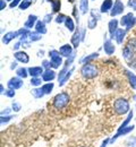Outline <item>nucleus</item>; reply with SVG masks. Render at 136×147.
I'll return each mask as SVG.
<instances>
[{
  "instance_id": "1",
  "label": "nucleus",
  "mask_w": 136,
  "mask_h": 147,
  "mask_svg": "<svg viewBox=\"0 0 136 147\" xmlns=\"http://www.w3.org/2000/svg\"><path fill=\"white\" fill-rule=\"evenodd\" d=\"M70 101V96L68 95V93L66 92H61L57 94L55 97H53V101H52V105L55 107V109L57 110H62L65 109L68 103Z\"/></svg>"
},
{
  "instance_id": "2",
  "label": "nucleus",
  "mask_w": 136,
  "mask_h": 147,
  "mask_svg": "<svg viewBox=\"0 0 136 147\" xmlns=\"http://www.w3.org/2000/svg\"><path fill=\"white\" fill-rule=\"evenodd\" d=\"M81 74L86 79H92L99 75V69L93 63H85L81 68Z\"/></svg>"
},
{
  "instance_id": "3",
  "label": "nucleus",
  "mask_w": 136,
  "mask_h": 147,
  "mask_svg": "<svg viewBox=\"0 0 136 147\" xmlns=\"http://www.w3.org/2000/svg\"><path fill=\"white\" fill-rule=\"evenodd\" d=\"M114 111L118 115L129 113V102L126 98H118L114 103Z\"/></svg>"
},
{
  "instance_id": "4",
  "label": "nucleus",
  "mask_w": 136,
  "mask_h": 147,
  "mask_svg": "<svg viewBox=\"0 0 136 147\" xmlns=\"http://www.w3.org/2000/svg\"><path fill=\"white\" fill-rule=\"evenodd\" d=\"M120 24H121V26L126 27L127 30H132L136 24V17L132 13L126 14L125 16H122V18L120 19Z\"/></svg>"
},
{
  "instance_id": "5",
  "label": "nucleus",
  "mask_w": 136,
  "mask_h": 147,
  "mask_svg": "<svg viewBox=\"0 0 136 147\" xmlns=\"http://www.w3.org/2000/svg\"><path fill=\"white\" fill-rule=\"evenodd\" d=\"M50 61L52 62V68H59L62 63V55L57 50H51L49 52Z\"/></svg>"
},
{
  "instance_id": "6",
  "label": "nucleus",
  "mask_w": 136,
  "mask_h": 147,
  "mask_svg": "<svg viewBox=\"0 0 136 147\" xmlns=\"http://www.w3.org/2000/svg\"><path fill=\"white\" fill-rule=\"evenodd\" d=\"M124 9H125L124 3L120 0H117L116 2L114 3V7H112V9L110 11V16L111 17H115V16H118V15L122 14L124 13Z\"/></svg>"
},
{
  "instance_id": "7",
  "label": "nucleus",
  "mask_w": 136,
  "mask_h": 147,
  "mask_svg": "<svg viewBox=\"0 0 136 147\" xmlns=\"http://www.w3.org/2000/svg\"><path fill=\"white\" fill-rule=\"evenodd\" d=\"M23 84L24 83H23V79L20 77H13L7 83V85H8V87L10 90H18L23 86Z\"/></svg>"
},
{
  "instance_id": "8",
  "label": "nucleus",
  "mask_w": 136,
  "mask_h": 147,
  "mask_svg": "<svg viewBox=\"0 0 136 147\" xmlns=\"http://www.w3.org/2000/svg\"><path fill=\"white\" fill-rule=\"evenodd\" d=\"M103 50L108 55H111L116 51V47L114 45V43L111 42V40L106 38L104 40V44H103Z\"/></svg>"
},
{
  "instance_id": "9",
  "label": "nucleus",
  "mask_w": 136,
  "mask_h": 147,
  "mask_svg": "<svg viewBox=\"0 0 136 147\" xmlns=\"http://www.w3.org/2000/svg\"><path fill=\"white\" fill-rule=\"evenodd\" d=\"M134 128H135L134 126H127L126 128L119 129V130L117 131V134H116V135H115V136H114V137H112V139H111L110 142H111V143H114V142L116 140L117 138H119L120 136H125V135H127V134H129L131 131H133V130H134Z\"/></svg>"
},
{
  "instance_id": "10",
  "label": "nucleus",
  "mask_w": 136,
  "mask_h": 147,
  "mask_svg": "<svg viewBox=\"0 0 136 147\" xmlns=\"http://www.w3.org/2000/svg\"><path fill=\"white\" fill-rule=\"evenodd\" d=\"M73 48L70 44H64L62 47H60L59 49V52L62 57H66V58H69L70 55H73Z\"/></svg>"
},
{
  "instance_id": "11",
  "label": "nucleus",
  "mask_w": 136,
  "mask_h": 147,
  "mask_svg": "<svg viewBox=\"0 0 136 147\" xmlns=\"http://www.w3.org/2000/svg\"><path fill=\"white\" fill-rule=\"evenodd\" d=\"M108 28H109V34H110V38H115V34H116L117 30H118V20L117 19H111L108 24Z\"/></svg>"
},
{
  "instance_id": "12",
  "label": "nucleus",
  "mask_w": 136,
  "mask_h": 147,
  "mask_svg": "<svg viewBox=\"0 0 136 147\" xmlns=\"http://www.w3.org/2000/svg\"><path fill=\"white\" fill-rule=\"evenodd\" d=\"M14 57H15V59L17 61L23 62V63H27L30 61V57H28V55L26 52H24V51H17V52H15Z\"/></svg>"
},
{
  "instance_id": "13",
  "label": "nucleus",
  "mask_w": 136,
  "mask_h": 147,
  "mask_svg": "<svg viewBox=\"0 0 136 147\" xmlns=\"http://www.w3.org/2000/svg\"><path fill=\"white\" fill-rule=\"evenodd\" d=\"M56 71L55 70H52V69H47L43 75H42V79L44 80V82H52L55 78H56Z\"/></svg>"
},
{
  "instance_id": "14",
  "label": "nucleus",
  "mask_w": 136,
  "mask_h": 147,
  "mask_svg": "<svg viewBox=\"0 0 136 147\" xmlns=\"http://www.w3.org/2000/svg\"><path fill=\"white\" fill-rule=\"evenodd\" d=\"M43 67H41V66H37V67H30L28 68V74H30V76H32V77H40V76H42L43 75Z\"/></svg>"
},
{
  "instance_id": "15",
  "label": "nucleus",
  "mask_w": 136,
  "mask_h": 147,
  "mask_svg": "<svg viewBox=\"0 0 136 147\" xmlns=\"http://www.w3.org/2000/svg\"><path fill=\"white\" fill-rule=\"evenodd\" d=\"M125 73H126V76H127V78H128L129 85L132 86V88H133V90H135L136 91V75L133 73V71L128 70V69H126V70H125Z\"/></svg>"
},
{
  "instance_id": "16",
  "label": "nucleus",
  "mask_w": 136,
  "mask_h": 147,
  "mask_svg": "<svg viewBox=\"0 0 136 147\" xmlns=\"http://www.w3.org/2000/svg\"><path fill=\"white\" fill-rule=\"evenodd\" d=\"M122 55H124V59H125L128 63H131V62L133 61V59H134V52H133L128 47H125V48H124V50H122Z\"/></svg>"
},
{
  "instance_id": "17",
  "label": "nucleus",
  "mask_w": 136,
  "mask_h": 147,
  "mask_svg": "<svg viewBox=\"0 0 136 147\" xmlns=\"http://www.w3.org/2000/svg\"><path fill=\"white\" fill-rule=\"evenodd\" d=\"M114 7V2L112 0H103L102 5H101V8H100V11L101 13H108L109 10H111Z\"/></svg>"
},
{
  "instance_id": "18",
  "label": "nucleus",
  "mask_w": 136,
  "mask_h": 147,
  "mask_svg": "<svg viewBox=\"0 0 136 147\" xmlns=\"http://www.w3.org/2000/svg\"><path fill=\"white\" fill-rule=\"evenodd\" d=\"M18 35H20L18 31H16V32H8V33H6V34L2 36V42H3L5 44H8L12 40H14L15 37H17Z\"/></svg>"
},
{
  "instance_id": "19",
  "label": "nucleus",
  "mask_w": 136,
  "mask_h": 147,
  "mask_svg": "<svg viewBox=\"0 0 136 147\" xmlns=\"http://www.w3.org/2000/svg\"><path fill=\"white\" fill-rule=\"evenodd\" d=\"M37 22H38V17H37L35 15H30L28 18H27V20L25 22L24 26H25V28H32V27H35Z\"/></svg>"
},
{
  "instance_id": "20",
  "label": "nucleus",
  "mask_w": 136,
  "mask_h": 147,
  "mask_svg": "<svg viewBox=\"0 0 136 147\" xmlns=\"http://www.w3.org/2000/svg\"><path fill=\"white\" fill-rule=\"evenodd\" d=\"M125 35H126V31L125 30H122V28H118L117 30L116 34H115V40L117 41L118 44L122 43V41L125 38Z\"/></svg>"
},
{
  "instance_id": "21",
  "label": "nucleus",
  "mask_w": 136,
  "mask_h": 147,
  "mask_svg": "<svg viewBox=\"0 0 136 147\" xmlns=\"http://www.w3.org/2000/svg\"><path fill=\"white\" fill-rule=\"evenodd\" d=\"M82 41V36H81V33L79 31H75L74 34H73V37H72V44L74 45L75 49H77L78 45H79V42Z\"/></svg>"
},
{
  "instance_id": "22",
  "label": "nucleus",
  "mask_w": 136,
  "mask_h": 147,
  "mask_svg": "<svg viewBox=\"0 0 136 147\" xmlns=\"http://www.w3.org/2000/svg\"><path fill=\"white\" fill-rule=\"evenodd\" d=\"M35 32H38L40 34H45L47 33V28H45V23L43 20H38L35 24Z\"/></svg>"
},
{
  "instance_id": "23",
  "label": "nucleus",
  "mask_w": 136,
  "mask_h": 147,
  "mask_svg": "<svg viewBox=\"0 0 136 147\" xmlns=\"http://www.w3.org/2000/svg\"><path fill=\"white\" fill-rule=\"evenodd\" d=\"M79 10L82 15H85L89 11V0H79Z\"/></svg>"
},
{
  "instance_id": "24",
  "label": "nucleus",
  "mask_w": 136,
  "mask_h": 147,
  "mask_svg": "<svg viewBox=\"0 0 136 147\" xmlns=\"http://www.w3.org/2000/svg\"><path fill=\"white\" fill-rule=\"evenodd\" d=\"M133 117H134V113H133V111H129V113H128V115H127V118L125 119V121L120 125V127L118 128V130L119 129H122V128H126L127 126H128V123L132 121V119H133Z\"/></svg>"
},
{
  "instance_id": "25",
  "label": "nucleus",
  "mask_w": 136,
  "mask_h": 147,
  "mask_svg": "<svg viewBox=\"0 0 136 147\" xmlns=\"http://www.w3.org/2000/svg\"><path fill=\"white\" fill-rule=\"evenodd\" d=\"M65 25H66V27L68 28V31H70V32H75V24H74V22H73V18L72 17H67L66 20H65Z\"/></svg>"
},
{
  "instance_id": "26",
  "label": "nucleus",
  "mask_w": 136,
  "mask_h": 147,
  "mask_svg": "<svg viewBox=\"0 0 136 147\" xmlns=\"http://www.w3.org/2000/svg\"><path fill=\"white\" fill-rule=\"evenodd\" d=\"M16 75H17V77H20V78H26L30 74H28V69H26V68H24V67H20L18 68L17 70H16Z\"/></svg>"
},
{
  "instance_id": "27",
  "label": "nucleus",
  "mask_w": 136,
  "mask_h": 147,
  "mask_svg": "<svg viewBox=\"0 0 136 147\" xmlns=\"http://www.w3.org/2000/svg\"><path fill=\"white\" fill-rule=\"evenodd\" d=\"M53 83H47V84H44V85H42L41 86V88H42V91L44 94H50V93L52 92V90H53Z\"/></svg>"
},
{
  "instance_id": "28",
  "label": "nucleus",
  "mask_w": 136,
  "mask_h": 147,
  "mask_svg": "<svg viewBox=\"0 0 136 147\" xmlns=\"http://www.w3.org/2000/svg\"><path fill=\"white\" fill-rule=\"evenodd\" d=\"M97 55H99V53H91L90 55L84 57V58L81 60V62H82L83 65H85V63H90L92 60H94L95 58H97Z\"/></svg>"
},
{
  "instance_id": "29",
  "label": "nucleus",
  "mask_w": 136,
  "mask_h": 147,
  "mask_svg": "<svg viewBox=\"0 0 136 147\" xmlns=\"http://www.w3.org/2000/svg\"><path fill=\"white\" fill-rule=\"evenodd\" d=\"M126 47H128L134 53H136V37L129 38L128 42H127V44H126Z\"/></svg>"
},
{
  "instance_id": "30",
  "label": "nucleus",
  "mask_w": 136,
  "mask_h": 147,
  "mask_svg": "<svg viewBox=\"0 0 136 147\" xmlns=\"http://www.w3.org/2000/svg\"><path fill=\"white\" fill-rule=\"evenodd\" d=\"M41 35H42V34H40L38 32H30V34H28V40H30V42L39 41V40H41Z\"/></svg>"
},
{
  "instance_id": "31",
  "label": "nucleus",
  "mask_w": 136,
  "mask_h": 147,
  "mask_svg": "<svg viewBox=\"0 0 136 147\" xmlns=\"http://www.w3.org/2000/svg\"><path fill=\"white\" fill-rule=\"evenodd\" d=\"M31 94H32L35 98H41V97H43V96L45 95V94L43 93V91H42L41 87H40V88H34V90H32Z\"/></svg>"
},
{
  "instance_id": "32",
  "label": "nucleus",
  "mask_w": 136,
  "mask_h": 147,
  "mask_svg": "<svg viewBox=\"0 0 136 147\" xmlns=\"http://www.w3.org/2000/svg\"><path fill=\"white\" fill-rule=\"evenodd\" d=\"M51 6H52V11L53 13H58L60 10V6H61L60 0H52L51 1Z\"/></svg>"
},
{
  "instance_id": "33",
  "label": "nucleus",
  "mask_w": 136,
  "mask_h": 147,
  "mask_svg": "<svg viewBox=\"0 0 136 147\" xmlns=\"http://www.w3.org/2000/svg\"><path fill=\"white\" fill-rule=\"evenodd\" d=\"M97 24V19L95 17H93V16H91L89 18V22H87V27L91 28V30H93V28H95Z\"/></svg>"
},
{
  "instance_id": "34",
  "label": "nucleus",
  "mask_w": 136,
  "mask_h": 147,
  "mask_svg": "<svg viewBox=\"0 0 136 147\" xmlns=\"http://www.w3.org/2000/svg\"><path fill=\"white\" fill-rule=\"evenodd\" d=\"M73 71H74V67H73L72 69H69V70H68V73L65 75V77H64V78L60 80L59 86H64V85H65V83H66V82L69 79V77H70V75H72V73H73Z\"/></svg>"
},
{
  "instance_id": "35",
  "label": "nucleus",
  "mask_w": 136,
  "mask_h": 147,
  "mask_svg": "<svg viewBox=\"0 0 136 147\" xmlns=\"http://www.w3.org/2000/svg\"><path fill=\"white\" fill-rule=\"evenodd\" d=\"M42 80L43 79H41L40 77H32L31 85L32 86H35V87H39V86H41V84H42Z\"/></svg>"
},
{
  "instance_id": "36",
  "label": "nucleus",
  "mask_w": 136,
  "mask_h": 147,
  "mask_svg": "<svg viewBox=\"0 0 136 147\" xmlns=\"http://www.w3.org/2000/svg\"><path fill=\"white\" fill-rule=\"evenodd\" d=\"M31 5H32V1H31V0H23L20 3V8L22 10H25V9H27Z\"/></svg>"
},
{
  "instance_id": "37",
  "label": "nucleus",
  "mask_w": 136,
  "mask_h": 147,
  "mask_svg": "<svg viewBox=\"0 0 136 147\" xmlns=\"http://www.w3.org/2000/svg\"><path fill=\"white\" fill-rule=\"evenodd\" d=\"M127 147H136V137H129L126 142Z\"/></svg>"
},
{
  "instance_id": "38",
  "label": "nucleus",
  "mask_w": 136,
  "mask_h": 147,
  "mask_svg": "<svg viewBox=\"0 0 136 147\" xmlns=\"http://www.w3.org/2000/svg\"><path fill=\"white\" fill-rule=\"evenodd\" d=\"M67 18V16H65L64 14H59L58 16L56 17V23L58 24H61V23H65V20Z\"/></svg>"
},
{
  "instance_id": "39",
  "label": "nucleus",
  "mask_w": 136,
  "mask_h": 147,
  "mask_svg": "<svg viewBox=\"0 0 136 147\" xmlns=\"http://www.w3.org/2000/svg\"><path fill=\"white\" fill-rule=\"evenodd\" d=\"M42 67H44V68H47V69H50V68L52 67V62L49 61V60H43V62H42Z\"/></svg>"
},
{
  "instance_id": "40",
  "label": "nucleus",
  "mask_w": 136,
  "mask_h": 147,
  "mask_svg": "<svg viewBox=\"0 0 136 147\" xmlns=\"http://www.w3.org/2000/svg\"><path fill=\"white\" fill-rule=\"evenodd\" d=\"M15 94H16V93H15V90H10V88H9V90H7V91L5 92L3 95H6L7 97H14Z\"/></svg>"
},
{
  "instance_id": "41",
  "label": "nucleus",
  "mask_w": 136,
  "mask_h": 147,
  "mask_svg": "<svg viewBox=\"0 0 136 147\" xmlns=\"http://www.w3.org/2000/svg\"><path fill=\"white\" fill-rule=\"evenodd\" d=\"M12 108H13V111H15V112H20V109H22L20 104V103H17V102H14L13 105H12Z\"/></svg>"
},
{
  "instance_id": "42",
  "label": "nucleus",
  "mask_w": 136,
  "mask_h": 147,
  "mask_svg": "<svg viewBox=\"0 0 136 147\" xmlns=\"http://www.w3.org/2000/svg\"><path fill=\"white\" fill-rule=\"evenodd\" d=\"M127 5H128V7L132 8L133 10H136V0H128Z\"/></svg>"
},
{
  "instance_id": "43",
  "label": "nucleus",
  "mask_w": 136,
  "mask_h": 147,
  "mask_svg": "<svg viewBox=\"0 0 136 147\" xmlns=\"http://www.w3.org/2000/svg\"><path fill=\"white\" fill-rule=\"evenodd\" d=\"M22 2V0H13L12 2H10V5H9V7L10 8H15V7H17V6H20V3Z\"/></svg>"
},
{
  "instance_id": "44",
  "label": "nucleus",
  "mask_w": 136,
  "mask_h": 147,
  "mask_svg": "<svg viewBox=\"0 0 136 147\" xmlns=\"http://www.w3.org/2000/svg\"><path fill=\"white\" fill-rule=\"evenodd\" d=\"M12 119V115H1V123H3V122H8L9 120Z\"/></svg>"
},
{
  "instance_id": "45",
  "label": "nucleus",
  "mask_w": 136,
  "mask_h": 147,
  "mask_svg": "<svg viewBox=\"0 0 136 147\" xmlns=\"http://www.w3.org/2000/svg\"><path fill=\"white\" fill-rule=\"evenodd\" d=\"M43 19H44V20H43L44 23H50V22L52 20V16H51V15H45Z\"/></svg>"
},
{
  "instance_id": "46",
  "label": "nucleus",
  "mask_w": 136,
  "mask_h": 147,
  "mask_svg": "<svg viewBox=\"0 0 136 147\" xmlns=\"http://www.w3.org/2000/svg\"><path fill=\"white\" fill-rule=\"evenodd\" d=\"M6 8V1L5 0H0V9L3 10Z\"/></svg>"
},
{
  "instance_id": "47",
  "label": "nucleus",
  "mask_w": 136,
  "mask_h": 147,
  "mask_svg": "<svg viewBox=\"0 0 136 147\" xmlns=\"http://www.w3.org/2000/svg\"><path fill=\"white\" fill-rule=\"evenodd\" d=\"M109 142H110V140H109V138H107L106 140H103V142H102V144H101V146L100 147H107V145H108V143H109Z\"/></svg>"
},
{
  "instance_id": "48",
  "label": "nucleus",
  "mask_w": 136,
  "mask_h": 147,
  "mask_svg": "<svg viewBox=\"0 0 136 147\" xmlns=\"http://www.w3.org/2000/svg\"><path fill=\"white\" fill-rule=\"evenodd\" d=\"M129 66H131V67H133L134 69H136V58H134V59H133V61L129 63Z\"/></svg>"
},
{
  "instance_id": "49",
  "label": "nucleus",
  "mask_w": 136,
  "mask_h": 147,
  "mask_svg": "<svg viewBox=\"0 0 136 147\" xmlns=\"http://www.w3.org/2000/svg\"><path fill=\"white\" fill-rule=\"evenodd\" d=\"M74 16H75V18H76V20H77V23H78V11L76 7H74Z\"/></svg>"
},
{
  "instance_id": "50",
  "label": "nucleus",
  "mask_w": 136,
  "mask_h": 147,
  "mask_svg": "<svg viewBox=\"0 0 136 147\" xmlns=\"http://www.w3.org/2000/svg\"><path fill=\"white\" fill-rule=\"evenodd\" d=\"M20 44H22V42H20H20H17V43L14 45V48H13V49H14V50H18V49L20 48Z\"/></svg>"
},
{
  "instance_id": "51",
  "label": "nucleus",
  "mask_w": 136,
  "mask_h": 147,
  "mask_svg": "<svg viewBox=\"0 0 136 147\" xmlns=\"http://www.w3.org/2000/svg\"><path fill=\"white\" fill-rule=\"evenodd\" d=\"M5 110H6V111H2V112H1V115L7 114V113H9V112H10V109H8V108H7V109H5Z\"/></svg>"
},
{
  "instance_id": "52",
  "label": "nucleus",
  "mask_w": 136,
  "mask_h": 147,
  "mask_svg": "<svg viewBox=\"0 0 136 147\" xmlns=\"http://www.w3.org/2000/svg\"><path fill=\"white\" fill-rule=\"evenodd\" d=\"M16 67H17V63H16V62H13L12 66H10V69H15Z\"/></svg>"
},
{
  "instance_id": "53",
  "label": "nucleus",
  "mask_w": 136,
  "mask_h": 147,
  "mask_svg": "<svg viewBox=\"0 0 136 147\" xmlns=\"http://www.w3.org/2000/svg\"><path fill=\"white\" fill-rule=\"evenodd\" d=\"M68 1H69V2H74L75 0H68Z\"/></svg>"
},
{
  "instance_id": "54",
  "label": "nucleus",
  "mask_w": 136,
  "mask_h": 147,
  "mask_svg": "<svg viewBox=\"0 0 136 147\" xmlns=\"http://www.w3.org/2000/svg\"><path fill=\"white\" fill-rule=\"evenodd\" d=\"M7 1H13V0H7Z\"/></svg>"
},
{
  "instance_id": "55",
  "label": "nucleus",
  "mask_w": 136,
  "mask_h": 147,
  "mask_svg": "<svg viewBox=\"0 0 136 147\" xmlns=\"http://www.w3.org/2000/svg\"><path fill=\"white\" fill-rule=\"evenodd\" d=\"M31 1H32V0H31Z\"/></svg>"
}]
</instances>
